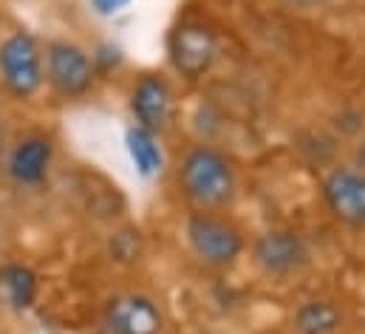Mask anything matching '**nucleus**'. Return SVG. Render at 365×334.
I'll list each match as a JSON object with an SVG mask.
<instances>
[{"label":"nucleus","instance_id":"nucleus-13","mask_svg":"<svg viewBox=\"0 0 365 334\" xmlns=\"http://www.w3.org/2000/svg\"><path fill=\"white\" fill-rule=\"evenodd\" d=\"M40 292V280L31 266L26 263H6L0 266V303L14 312H26L34 306Z\"/></svg>","mask_w":365,"mask_h":334},{"label":"nucleus","instance_id":"nucleus-6","mask_svg":"<svg viewBox=\"0 0 365 334\" xmlns=\"http://www.w3.org/2000/svg\"><path fill=\"white\" fill-rule=\"evenodd\" d=\"M46 83L63 99H80L93 88L96 69L91 54L71 40H51L43 54Z\"/></svg>","mask_w":365,"mask_h":334},{"label":"nucleus","instance_id":"nucleus-12","mask_svg":"<svg viewBox=\"0 0 365 334\" xmlns=\"http://www.w3.org/2000/svg\"><path fill=\"white\" fill-rule=\"evenodd\" d=\"M125 151H128V159L136 170V176H142L148 181L165 170V151H162L159 136L139 125H130L125 131Z\"/></svg>","mask_w":365,"mask_h":334},{"label":"nucleus","instance_id":"nucleus-15","mask_svg":"<svg viewBox=\"0 0 365 334\" xmlns=\"http://www.w3.org/2000/svg\"><path fill=\"white\" fill-rule=\"evenodd\" d=\"M128 6H130V0H91V9L99 17H113Z\"/></svg>","mask_w":365,"mask_h":334},{"label":"nucleus","instance_id":"nucleus-18","mask_svg":"<svg viewBox=\"0 0 365 334\" xmlns=\"http://www.w3.org/2000/svg\"><path fill=\"white\" fill-rule=\"evenodd\" d=\"M3 142H6V128H3V116H0V151H3Z\"/></svg>","mask_w":365,"mask_h":334},{"label":"nucleus","instance_id":"nucleus-9","mask_svg":"<svg viewBox=\"0 0 365 334\" xmlns=\"http://www.w3.org/2000/svg\"><path fill=\"white\" fill-rule=\"evenodd\" d=\"M102 326L108 334H162L165 315L150 295L125 292L105 303Z\"/></svg>","mask_w":365,"mask_h":334},{"label":"nucleus","instance_id":"nucleus-4","mask_svg":"<svg viewBox=\"0 0 365 334\" xmlns=\"http://www.w3.org/2000/svg\"><path fill=\"white\" fill-rule=\"evenodd\" d=\"M250 255H252V263L258 266V272L272 280H286V278L306 272L314 258L306 236H300L292 227H269V230L258 233L250 247Z\"/></svg>","mask_w":365,"mask_h":334},{"label":"nucleus","instance_id":"nucleus-17","mask_svg":"<svg viewBox=\"0 0 365 334\" xmlns=\"http://www.w3.org/2000/svg\"><path fill=\"white\" fill-rule=\"evenodd\" d=\"M289 3H294V6H309V9H314V6H326V3H331V0H289Z\"/></svg>","mask_w":365,"mask_h":334},{"label":"nucleus","instance_id":"nucleus-16","mask_svg":"<svg viewBox=\"0 0 365 334\" xmlns=\"http://www.w3.org/2000/svg\"><path fill=\"white\" fill-rule=\"evenodd\" d=\"M351 165H357L360 170H365V133L357 136L354 148H351Z\"/></svg>","mask_w":365,"mask_h":334},{"label":"nucleus","instance_id":"nucleus-1","mask_svg":"<svg viewBox=\"0 0 365 334\" xmlns=\"http://www.w3.org/2000/svg\"><path fill=\"white\" fill-rule=\"evenodd\" d=\"M176 181L192 210H227L238 196V170L210 142H195L184 151L176 165Z\"/></svg>","mask_w":365,"mask_h":334},{"label":"nucleus","instance_id":"nucleus-2","mask_svg":"<svg viewBox=\"0 0 365 334\" xmlns=\"http://www.w3.org/2000/svg\"><path fill=\"white\" fill-rule=\"evenodd\" d=\"M182 236L190 255L210 269H230L247 252L244 230L224 210H190Z\"/></svg>","mask_w":365,"mask_h":334},{"label":"nucleus","instance_id":"nucleus-8","mask_svg":"<svg viewBox=\"0 0 365 334\" xmlns=\"http://www.w3.org/2000/svg\"><path fill=\"white\" fill-rule=\"evenodd\" d=\"M128 108H130L133 125H139L156 136L168 133L176 119L173 88L162 74H142L130 88Z\"/></svg>","mask_w":365,"mask_h":334},{"label":"nucleus","instance_id":"nucleus-11","mask_svg":"<svg viewBox=\"0 0 365 334\" xmlns=\"http://www.w3.org/2000/svg\"><path fill=\"white\" fill-rule=\"evenodd\" d=\"M343 323V306L331 298H306L294 306L289 318L292 334H337Z\"/></svg>","mask_w":365,"mask_h":334},{"label":"nucleus","instance_id":"nucleus-7","mask_svg":"<svg viewBox=\"0 0 365 334\" xmlns=\"http://www.w3.org/2000/svg\"><path fill=\"white\" fill-rule=\"evenodd\" d=\"M326 210L346 227L365 230V170L357 165H331L320 178Z\"/></svg>","mask_w":365,"mask_h":334},{"label":"nucleus","instance_id":"nucleus-5","mask_svg":"<svg viewBox=\"0 0 365 334\" xmlns=\"http://www.w3.org/2000/svg\"><path fill=\"white\" fill-rule=\"evenodd\" d=\"M0 83L14 99H31L43 83V49L29 31H11L0 43Z\"/></svg>","mask_w":365,"mask_h":334},{"label":"nucleus","instance_id":"nucleus-3","mask_svg":"<svg viewBox=\"0 0 365 334\" xmlns=\"http://www.w3.org/2000/svg\"><path fill=\"white\" fill-rule=\"evenodd\" d=\"M221 57L218 31L201 17H182L168 31V63L184 83H201Z\"/></svg>","mask_w":365,"mask_h":334},{"label":"nucleus","instance_id":"nucleus-10","mask_svg":"<svg viewBox=\"0 0 365 334\" xmlns=\"http://www.w3.org/2000/svg\"><path fill=\"white\" fill-rule=\"evenodd\" d=\"M54 159V148L46 136H23L11 151H9V178L20 187H37L46 181Z\"/></svg>","mask_w":365,"mask_h":334},{"label":"nucleus","instance_id":"nucleus-14","mask_svg":"<svg viewBox=\"0 0 365 334\" xmlns=\"http://www.w3.org/2000/svg\"><path fill=\"white\" fill-rule=\"evenodd\" d=\"M108 252H110V258L116 263H133V260H139V255H142V236H139V230L125 227V230L113 233L110 241H108Z\"/></svg>","mask_w":365,"mask_h":334}]
</instances>
